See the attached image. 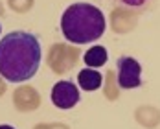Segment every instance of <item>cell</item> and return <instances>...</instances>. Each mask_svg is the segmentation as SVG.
I'll return each mask as SVG.
<instances>
[{
    "label": "cell",
    "mask_w": 160,
    "mask_h": 129,
    "mask_svg": "<svg viewBox=\"0 0 160 129\" xmlns=\"http://www.w3.org/2000/svg\"><path fill=\"white\" fill-rule=\"evenodd\" d=\"M42 50L37 35L30 32H11L0 41V74L11 83H22L37 74Z\"/></svg>",
    "instance_id": "6da1fadb"
},
{
    "label": "cell",
    "mask_w": 160,
    "mask_h": 129,
    "mask_svg": "<svg viewBox=\"0 0 160 129\" xmlns=\"http://www.w3.org/2000/svg\"><path fill=\"white\" fill-rule=\"evenodd\" d=\"M107 28L103 11L87 2L72 4L61 17V32L74 44H88L98 41Z\"/></svg>",
    "instance_id": "7a4b0ae2"
},
{
    "label": "cell",
    "mask_w": 160,
    "mask_h": 129,
    "mask_svg": "<svg viewBox=\"0 0 160 129\" xmlns=\"http://www.w3.org/2000/svg\"><path fill=\"white\" fill-rule=\"evenodd\" d=\"M116 68H118V85L122 89H136L142 85V66L134 57L122 55L116 61Z\"/></svg>",
    "instance_id": "3957f363"
},
{
    "label": "cell",
    "mask_w": 160,
    "mask_h": 129,
    "mask_svg": "<svg viewBox=\"0 0 160 129\" xmlns=\"http://www.w3.org/2000/svg\"><path fill=\"white\" fill-rule=\"evenodd\" d=\"M52 101L57 109H72L79 101V89L72 81H57L52 89Z\"/></svg>",
    "instance_id": "277c9868"
},
{
    "label": "cell",
    "mask_w": 160,
    "mask_h": 129,
    "mask_svg": "<svg viewBox=\"0 0 160 129\" xmlns=\"http://www.w3.org/2000/svg\"><path fill=\"white\" fill-rule=\"evenodd\" d=\"M13 101H15V107L18 111H30L39 105V96L32 87H22V89L15 90Z\"/></svg>",
    "instance_id": "5b68a950"
},
{
    "label": "cell",
    "mask_w": 160,
    "mask_h": 129,
    "mask_svg": "<svg viewBox=\"0 0 160 129\" xmlns=\"http://www.w3.org/2000/svg\"><path fill=\"white\" fill-rule=\"evenodd\" d=\"M74 63V59L70 57V48H64V46H59L55 44L52 48V54H50V64L55 72H64L66 68H70Z\"/></svg>",
    "instance_id": "8992f818"
},
{
    "label": "cell",
    "mask_w": 160,
    "mask_h": 129,
    "mask_svg": "<svg viewBox=\"0 0 160 129\" xmlns=\"http://www.w3.org/2000/svg\"><path fill=\"white\" fill-rule=\"evenodd\" d=\"M78 83H79V87L83 90H88V92H92V90H98L99 87H101V83H103V76L94 70V68H83L79 74H78Z\"/></svg>",
    "instance_id": "52a82bcc"
},
{
    "label": "cell",
    "mask_w": 160,
    "mask_h": 129,
    "mask_svg": "<svg viewBox=\"0 0 160 129\" xmlns=\"http://www.w3.org/2000/svg\"><path fill=\"white\" fill-rule=\"evenodd\" d=\"M83 61L87 63V66H90V68L103 66V64L107 63V50L103 48V46H92L90 50L85 52Z\"/></svg>",
    "instance_id": "ba28073f"
},
{
    "label": "cell",
    "mask_w": 160,
    "mask_h": 129,
    "mask_svg": "<svg viewBox=\"0 0 160 129\" xmlns=\"http://www.w3.org/2000/svg\"><path fill=\"white\" fill-rule=\"evenodd\" d=\"M8 4H9V8L13 11L24 13V11H28V8L33 4V0H8Z\"/></svg>",
    "instance_id": "9c48e42d"
},
{
    "label": "cell",
    "mask_w": 160,
    "mask_h": 129,
    "mask_svg": "<svg viewBox=\"0 0 160 129\" xmlns=\"http://www.w3.org/2000/svg\"><path fill=\"white\" fill-rule=\"evenodd\" d=\"M123 4H127V6H142L145 0H122Z\"/></svg>",
    "instance_id": "30bf717a"
},
{
    "label": "cell",
    "mask_w": 160,
    "mask_h": 129,
    "mask_svg": "<svg viewBox=\"0 0 160 129\" xmlns=\"http://www.w3.org/2000/svg\"><path fill=\"white\" fill-rule=\"evenodd\" d=\"M4 92H6V83H4V81L0 80V96H2Z\"/></svg>",
    "instance_id": "8fae6325"
},
{
    "label": "cell",
    "mask_w": 160,
    "mask_h": 129,
    "mask_svg": "<svg viewBox=\"0 0 160 129\" xmlns=\"http://www.w3.org/2000/svg\"><path fill=\"white\" fill-rule=\"evenodd\" d=\"M0 129H15L13 126H8V124H4V126H0Z\"/></svg>",
    "instance_id": "7c38bea8"
},
{
    "label": "cell",
    "mask_w": 160,
    "mask_h": 129,
    "mask_svg": "<svg viewBox=\"0 0 160 129\" xmlns=\"http://www.w3.org/2000/svg\"><path fill=\"white\" fill-rule=\"evenodd\" d=\"M0 17H4V6L0 4Z\"/></svg>",
    "instance_id": "4fadbf2b"
},
{
    "label": "cell",
    "mask_w": 160,
    "mask_h": 129,
    "mask_svg": "<svg viewBox=\"0 0 160 129\" xmlns=\"http://www.w3.org/2000/svg\"><path fill=\"white\" fill-rule=\"evenodd\" d=\"M0 32H2V28H0Z\"/></svg>",
    "instance_id": "5bb4252c"
}]
</instances>
